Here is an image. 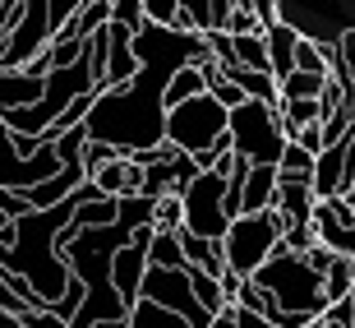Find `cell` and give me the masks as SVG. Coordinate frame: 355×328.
Listing matches in <instances>:
<instances>
[{"mask_svg":"<svg viewBox=\"0 0 355 328\" xmlns=\"http://www.w3.org/2000/svg\"><path fill=\"white\" fill-rule=\"evenodd\" d=\"M282 240H286V222L277 213H245V218L231 222V236L222 240L226 268L250 282V277H259L268 268V259L282 249Z\"/></svg>","mask_w":355,"mask_h":328,"instance_id":"6","label":"cell"},{"mask_svg":"<svg viewBox=\"0 0 355 328\" xmlns=\"http://www.w3.org/2000/svg\"><path fill=\"white\" fill-rule=\"evenodd\" d=\"M120 222V199H88L74 213V227L79 231H106V227Z\"/></svg>","mask_w":355,"mask_h":328,"instance_id":"16","label":"cell"},{"mask_svg":"<svg viewBox=\"0 0 355 328\" xmlns=\"http://www.w3.org/2000/svg\"><path fill=\"white\" fill-rule=\"evenodd\" d=\"M0 120H5V111H0Z\"/></svg>","mask_w":355,"mask_h":328,"instance_id":"35","label":"cell"},{"mask_svg":"<svg viewBox=\"0 0 355 328\" xmlns=\"http://www.w3.org/2000/svg\"><path fill=\"white\" fill-rule=\"evenodd\" d=\"M19 19H24V0H0V47H5V38L14 33Z\"/></svg>","mask_w":355,"mask_h":328,"instance_id":"29","label":"cell"},{"mask_svg":"<svg viewBox=\"0 0 355 328\" xmlns=\"http://www.w3.org/2000/svg\"><path fill=\"white\" fill-rule=\"evenodd\" d=\"M148 249H139V245H125L116 254V263H111V282H116V291H120V301L130 305H139L144 301V277H148Z\"/></svg>","mask_w":355,"mask_h":328,"instance_id":"11","label":"cell"},{"mask_svg":"<svg viewBox=\"0 0 355 328\" xmlns=\"http://www.w3.org/2000/svg\"><path fill=\"white\" fill-rule=\"evenodd\" d=\"M97 190H102L106 199H130V195H139L144 190V167L134 158H116V162H106L97 176H88Z\"/></svg>","mask_w":355,"mask_h":328,"instance_id":"13","label":"cell"},{"mask_svg":"<svg viewBox=\"0 0 355 328\" xmlns=\"http://www.w3.org/2000/svg\"><path fill=\"white\" fill-rule=\"evenodd\" d=\"M144 10H148V24L153 28H180V0H144Z\"/></svg>","mask_w":355,"mask_h":328,"instance_id":"27","label":"cell"},{"mask_svg":"<svg viewBox=\"0 0 355 328\" xmlns=\"http://www.w3.org/2000/svg\"><path fill=\"white\" fill-rule=\"evenodd\" d=\"M42 92H46V79H33L28 69H0V111L5 116L37 106Z\"/></svg>","mask_w":355,"mask_h":328,"instance_id":"12","label":"cell"},{"mask_svg":"<svg viewBox=\"0 0 355 328\" xmlns=\"http://www.w3.org/2000/svg\"><path fill=\"white\" fill-rule=\"evenodd\" d=\"M236 315H240V328H277V324H268V319L250 315V310H236Z\"/></svg>","mask_w":355,"mask_h":328,"instance_id":"32","label":"cell"},{"mask_svg":"<svg viewBox=\"0 0 355 328\" xmlns=\"http://www.w3.org/2000/svg\"><path fill=\"white\" fill-rule=\"evenodd\" d=\"M332 88V79H323V74H291V79H282V102H323Z\"/></svg>","mask_w":355,"mask_h":328,"instance_id":"17","label":"cell"},{"mask_svg":"<svg viewBox=\"0 0 355 328\" xmlns=\"http://www.w3.org/2000/svg\"><path fill=\"white\" fill-rule=\"evenodd\" d=\"M184 231L203 240H226L231 236V213H226V176L217 171H198L189 190H184Z\"/></svg>","mask_w":355,"mask_h":328,"instance_id":"8","label":"cell"},{"mask_svg":"<svg viewBox=\"0 0 355 328\" xmlns=\"http://www.w3.org/2000/svg\"><path fill=\"white\" fill-rule=\"evenodd\" d=\"M314 167H318L314 153H304L300 144H291V148H286V158H282V167H277V171H282V176H304V181H314Z\"/></svg>","mask_w":355,"mask_h":328,"instance_id":"26","label":"cell"},{"mask_svg":"<svg viewBox=\"0 0 355 328\" xmlns=\"http://www.w3.org/2000/svg\"><path fill=\"white\" fill-rule=\"evenodd\" d=\"M323 287H328V301H332V305L351 301V296H355V263L332 254L328 268H323Z\"/></svg>","mask_w":355,"mask_h":328,"instance_id":"18","label":"cell"},{"mask_svg":"<svg viewBox=\"0 0 355 328\" xmlns=\"http://www.w3.org/2000/svg\"><path fill=\"white\" fill-rule=\"evenodd\" d=\"M130 328H189L180 315H171V310H162V305L153 301H139L130 310Z\"/></svg>","mask_w":355,"mask_h":328,"instance_id":"23","label":"cell"},{"mask_svg":"<svg viewBox=\"0 0 355 328\" xmlns=\"http://www.w3.org/2000/svg\"><path fill=\"white\" fill-rule=\"evenodd\" d=\"M342 65H346V83H351V106H355V38H346V47H342Z\"/></svg>","mask_w":355,"mask_h":328,"instance_id":"31","label":"cell"},{"mask_svg":"<svg viewBox=\"0 0 355 328\" xmlns=\"http://www.w3.org/2000/svg\"><path fill=\"white\" fill-rule=\"evenodd\" d=\"M208 92V74H203V65H184L180 74H175L171 92H166V106H184L194 102V97H203Z\"/></svg>","mask_w":355,"mask_h":328,"instance_id":"20","label":"cell"},{"mask_svg":"<svg viewBox=\"0 0 355 328\" xmlns=\"http://www.w3.org/2000/svg\"><path fill=\"white\" fill-rule=\"evenodd\" d=\"M263 38H268V60H272L277 83H282V79H291V74H295V51H300V38H295V33H291L286 24L268 28Z\"/></svg>","mask_w":355,"mask_h":328,"instance_id":"15","label":"cell"},{"mask_svg":"<svg viewBox=\"0 0 355 328\" xmlns=\"http://www.w3.org/2000/svg\"><path fill=\"white\" fill-rule=\"evenodd\" d=\"M254 282H259L286 315L300 319V324H318V319H328V310H332L323 273L309 263V254H291L286 245L268 259V268L254 277Z\"/></svg>","mask_w":355,"mask_h":328,"instance_id":"3","label":"cell"},{"mask_svg":"<svg viewBox=\"0 0 355 328\" xmlns=\"http://www.w3.org/2000/svg\"><path fill=\"white\" fill-rule=\"evenodd\" d=\"M106 38H111V65H106V92H120L130 88L134 79H139V51H134V33L130 28H106Z\"/></svg>","mask_w":355,"mask_h":328,"instance_id":"10","label":"cell"},{"mask_svg":"<svg viewBox=\"0 0 355 328\" xmlns=\"http://www.w3.org/2000/svg\"><path fill=\"white\" fill-rule=\"evenodd\" d=\"M24 328H69L60 315H51V310H28L24 315Z\"/></svg>","mask_w":355,"mask_h":328,"instance_id":"30","label":"cell"},{"mask_svg":"<svg viewBox=\"0 0 355 328\" xmlns=\"http://www.w3.org/2000/svg\"><path fill=\"white\" fill-rule=\"evenodd\" d=\"M153 218H157V204L144 195H130V199H120V227L130 231V236H139V231H148L153 227ZM134 245V240H130Z\"/></svg>","mask_w":355,"mask_h":328,"instance_id":"19","label":"cell"},{"mask_svg":"<svg viewBox=\"0 0 355 328\" xmlns=\"http://www.w3.org/2000/svg\"><path fill=\"white\" fill-rule=\"evenodd\" d=\"M231 144H236V158H245L250 167H282L291 148L282 106L245 102L240 111H231Z\"/></svg>","mask_w":355,"mask_h":328,"instance_id":"5","label":"cell"},{"mask_svg":"<svg viewBox=\"0 0 355 328\" xmlns=\"http://www.w3.org/2000/svg\"><path fill=\"white\" fill-rule=\"evenodd\" d=\"M277 19L323 51H342L355 38V0H277Z\"/></svg>","mask_w":355,"mask_h":328,"instance_id":"4","label":"cell"},{"mask_svg":"<svg viewBox=\"0 0 355 328\" xmlns=\"http://www.w3.org/2000/svg\"><path fill=\"white\" fill-rule=\"evenodd\" d=\"M231 42H236V69L272 74V60H268V38H231Z\"/></svg>","mask_w":355,"mask_h":328,"instance_id":"22","label":"cell"},{"mask_svg":"<svg viewBox=\"0 0 355 328\" xmlns=\"http://www.w3.org/2000/svg\"><path fill=\"white\" fill-rule=\"evenodd\" d=\"M55 24H51V0H24V19L0 47V69H28L37 56L51 51Z\"/></svg>","mask_w":355,"mask_h":328,"instance_id":"9","label":"cell"},{"mask_svg":"<svg viewBox=\"0 0 355 328\" xmlns=\"http://www.w3.org/2000/svg\"><path fill=\"white\" fill-rule=\"evenodd\" d=\"M111 24H116V28H130V33H144V28H148L144 0H111Z\"/></svg>","mask_w":355,"mask_h":328,"instance_id":"25","label":"cell"},{"mask_svg":"<svg viewBox=\"0 0 355 328\" xmlns=\"http://www.w3.org/2000/svg\"><path fill=\"white\" fill-rule=\"evenodd\" d=\"M134 51H139V79L120 92H102L92 102L83 130L88 144H111L116 153L134 158V153H157L166 148V92H171L175 74L184 65H203L212 60L208 38L198 33H171V28H153L134 33Z\"/></svg>","mask_w":355,"mask_h":328,"instance_id":"1","label":"cell"},{"mask_svg":"<svg viewBox=\"0 0 355 328\" xmlns=\"http://www.w3.org/2000/svg\"><path fill=\"white\" fill-rule=\"evenodd\" d=\"M157 231H184V199H157V218H153Z\"/></svg>","mask_w":355,"mask_h":328,"instance_id":"28","label":"cell"},{"mask_svg":"<svg viewBox=\"0 0 355 328\" xmlns=\"http://www.w3.org/2000/svg\"><path fill=\"white\" fill-rule=\"evenodd\" d=\"M277 190H282V171L277 167H254L245 185V213H277ZM240 213V218H245Z\"/></svg>","mask_w":355,"mask_h":328,"instance_id":"14","label":"cell"},{"mask_svg":"<svg viewBox=\"0 0 355 328\" xmlns=\"http://www.w3.org/2000/svg\"><path fill=\"white\" fill-rule=\"evenodd\" d=\"M148 263H153V268H189L184 245H180V231H157V240H153V249H148Z\"/></svg>","mask_w":355,"mask_h":328,"instance_id":"21","label":"cell"},{"mask_svg":"<svg viewBox=\"0 0 355 328\" xmlns=\"http://www.w3.org/2000/svg\"><path fill=\"white\" fill-rule=\"evenodd\" d=\"M79 204H83L79 195H69L60 208L19 218V222H14V245L5 249V259H0V268L24 277L28 287L42 296V305H46V310H55V305L65 301L69 282H74L65 254H60V236L69 231V222H74Z\"/></svg>","mask_w":355,"mask_h":328,"instance_id":"2","label":"cell"},{"mask_svg":"<svg viewBox=\"0 0 355 328\" xmlns=\"http://www.w3.org/2000/svg\"><path fill=\"white\" fill-rule=\"evenodd\" d=\"M346 199H351V204H355V185H351V195H346Z\"/></svg>","mask_w":355,"mask_h":328,"instance_id":"34","label":"cell"},{"mask_svg":"<svg viewBox=\"0 0 355 328\" xmlns=\"http://www.w3.org/2000/svg\"><path fill=\"white\" fill-rule=\"evenodd\" d=\"M226 33H231V38H263V19H259V10H254V0H236Z\"/></svg>","mask_w":355,"mask_h":328,"instance_id":"24","label":"cell"},{"mask_svg":"<svg viewBox=\"0 0 355 328\" xmlns=\"http://www.w3.org/2000/svg\"><path fill=\"white\" fill-rule=\"evenodd\" d=\"M226 130H231V111L212 92H203L184 106H171V116H166V144L184 158H208L226 139Z\"/></svg>","mask_w":355,"mask_h":328,"instance_id":"7","label":"cell"},{"mask_svg":"<svg viewBox=\"0 0 355 328\" xmlns=\"http://www.w3.org/2000/svg\"><path fill=\"white\" fill-rule=\"evenodd\" d=\"M212 328H240V315H236V310H226V315L212 319Z\"/></svg>","mask_w":355,"mask_h":328,"instance_id":"33","label":"cell"}]
</instances>
